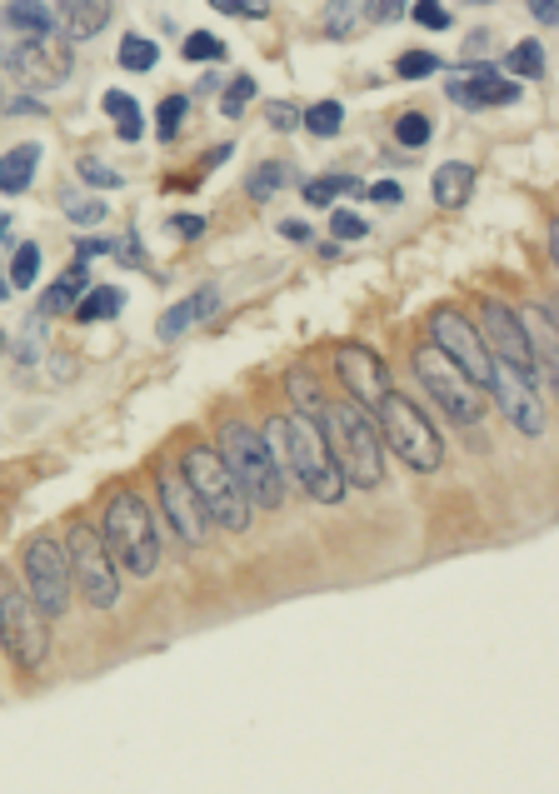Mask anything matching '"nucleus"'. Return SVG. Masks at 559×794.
Returning <instances> with one entry per match:
<instances>
[{
    "label": "nucleus",
    "instance_id": "obj_37",
    "mask_svg": "<svg viewBox=\"0 0 559 794\" xmlns=\"http://www.w3.org/2000/svg\"><path fill=\"white\" fill-rule=\"evenodd\" d=\"M186 61H225V41L220 35H210V31H196V35H186Z\"/></svg>",
    "mask_w": 559,
    "mask_h": 794
},
{
    "label": "nucleus",
    "instance_id": "obj_11",
    "mask_svg": "<svg viewBox=\"0 0 559 794\" xmlns=\"http://www.w3.org/2000/svg\"><path fill=\"white\" fill-rule=\"evenodd\" d=\"M485 390L495 395V405L505 410V420L519 430V435H529V440L545 435L549 410H545V400H539V390H535V375H525V370H515V366H505V360H495V366H489Z\"/></svg>",
    "mask_w": 559,
    "mask_h": 794
},
{
    "label": "nucleus",
    "instance_id": "obj_22",
    "mask_svg": "<svg viewBox=\"0 0 559 794\" xmlns=\"http://www.w3.org/2000/svg\"><path fill=\"white\" fill-rule=\"evenodd\" d=\"M35 166H41V146H15V150H6L0 156V190L6 195H21V190H31V180H35Z\"/></svg>",
    "mask_w": 559,
    "mask_h": 794
},
{
    "label": "nucleus",
    "instance_id": "obj_32",
    "mask_svg": "<svg viewBox=\"0 0 559 794\" xmlns=\"http://www.w3.org/2000/svg\"><path fill=\"white\" fill-rule=\"evenodd\" d=\"M156 45L146 41V35H125L120 41V51H115V61L125 65V71H150V65H156Z\"/></svg>",
    "mask_w": 559,
    "mask_h": 794
},
{
    "label": "nucleus",
    "instance_id": "obj_18",
    "mask_svg": "<svg viewBox=\"0 0 559 794\" xmlns=\"http://www.w3.org/2000/svg\"><path fill=\"white\" fill-rule=\"evenodd\" d=\"M110 25V0H61V31L65 41H91Z\"/></svg>",
    "mask_w": 559,
    "mask_h": 794
},
{
    "label": "nucleus",
    "instance_id": "obj_47",
    "mask_svg": "<svg viewBox=\"0 0 559 794\" xmlns=\"http://www.w3.org/2000/svg\"><path fill=\"white\" fill-rule=\"evenodd\" d=\"M365 195H370L375 205H400V200H404V190L394 186V180H380V186H370Z\"/></svg>",
    "mask_w": 559,
    "mask_h": 794
},
{
    "label": "nucleus",
    "instance_id": "obj_38",
    "mask_svg": "<svg viewBox=\"0 0 559 794\" xmlns=\"http://www.w3.org/2000/svg\"><path fill=\"white\" fill-rule=\"evenodd\" d=\"M75 170H81V180H85V186H95V190H120L125 186V176H120V170H110L105 160H81Z\"/></svg>",
    "mask_w": 559,
    "mask_h": 794
},
{
    "label": "nucleus",
    "instance_id": "obj_34",
    "mask_svg": "<svg viewBox=\"0 0 559 794\" xmlns=\"http://www.w3.org/2000/svg\"><path fill=\"white\" fill-rule=\"evenodd\" d=\"M430 116H420V110H404L400 120H394V140L400 146H410V150H420V146H430Z\"/></svg>",
    "mask_w": 559,
    "mask_h": 794
},
{
    "label": "nucleus",
    "instance_id": "obj_30",
    "mask_svg": "<svg viewBox=\"0 0 559 794\" xmlns=\"http://www.w3.org/2000/svg\"><path fill=\"white\" fill-rule=\"evenodd\" d=\"M340 120H345V105L340 100H320L300 116V126H310L315 136H340Z\"/></svg>",
    "mask_w": 559,
    "mask_h": 794
},
{
    "label": "nucleus",
    "instance_id": "obj_8",
    "mask_svg": "<svg viewBox=\"0 0 559 794\" xmlns=\"http://www.w3.org/2000/svg\"><path fill=\"white\" fill-rule=\"evenodd\" d=\"M414 380L430 390V400H435L455 425H479V420H485V410H489L485 405V385L470 380L465 370H460L450 356H440L435 346L414 350Z\"/></svg>",
    "mask_w": 559,
    "mask_h": 794
},
{
    "label": "nucleus",
    "instance_id": "obj_14",
    "mask_svg": "<svg viewBox=\"0 0 559 794\" xmlns=\"http://www.w3.org/2000/svg\"><path fill=\"white\" fill-rule=\"evenodd\" d=\"M160 510H166V525L180 534V544L200 550L210 534V515L200 505V495L190 490V480L180 470H160Z\"/></svg>",
    "mask_w": 559,
    "mask_h": 794
},
{
    "label": "nucleus",
    "instance_id": "obj_49",
    "mask_svg": "<svg viewBox=\"0 0 559 794\" xmlns=\"http://www.w3.org/2000/svg\"><path fill=\"white\" fill-rule=\"evenodd\" d=\"M529 15H535L539 25H555V0H529Z\"/></svg>",
    "mask_w": 559,
    "mask_h": 794
},
{
    "label": "nucleus",
    "instance_id": "obj_33",
    "mask_svg": "<svg viewBox=\"0 0 559 794\" xmlns=\"http://www.w3.org/2000/svg\"><path fill=\"white\" fill-rule=\"evenodd\" d=\"M505 65H509V75H525V81H539V75H545V51H539L535 41H525V45H515V51L505 55Z\"/></svg>",
    "mask_w": 559,
    "mask_h": 794
},
{
    "label": "nucleus",
    "instance_id": "obj_1",
    "mask_svg": "<svg viewBox=\"0 0 559 794\" xmlns=\"http://www.w3.org/2000/svg\"><path fill=\"white\" fill-rule=\"evenodd\" d=\"M265 445L275 455L280 470H291L295 485H305V495L320 505H340L345 500V475L335 470L330 445H325L320 420L310 415H270L265 420Z\"/></svg>",
    "mask_w": 559,
    "mask_h": 794
},
{
    "label": "nucleus",
    "instance_id": "obj_36",
    "mask_svg": "<svg viewBox=\"0 0 559 794\" xmlns=\"http://www.w3.org/2000/svg\"><path fill=\"white\" fill-rule=\"evenodd\" d=\"M435 71H440V55H430V51H404L400 61H394L400 81H425V75H435Z\"/></svg>",
    "mask_w": 559,
    "mask_h": 794
},
{
    "label": "nucleus",
    "instance_id": "obj_31",
    "mask_svg": "<svg viewBox=\"0 0 559 794\" xmlns=\"http://www.w3.org/2000/svg\"><path fill=\"white\" fill-rule=\"evenodd\" d=\"M186 110H190L186 95H166V100H160V110H156V136L160 140H176L180 126H186Z\"/></svg>",
    "mask_w": 559,
    "mask_h": 794
},
{
    "label": "nucleus",
    "instance_id": "obj_13",
    "mask_svg": "<svg viewBox=\"0 0 559 794\" xmlns=\"http://www.w3.org/2000/svg\"><path fill=\"white\" fill-rule=\"evenodd\" d=\"M430 346H435L440 356L455 360L470 380H479V385L489 380V366H495V360H489L485 340H479V325H470L460 310H435L430 315Z\"/></svg>",
    "mask_w": 559,
    "mask_h": 794
},
{
    "label": "nucleus",
    "instance_id": "obj_7",
    "mask_svg": "<svg viewBox=\"0 0 559 794\" xmlns=\"http://www.w3.org/2000/svg\"><path fill=\"white\" fill-rule=\"evenodd\" d=\"M0 645L25 675L45 669V659H51V629H45L41 605L6 570H0Z\"/></svg>",
    "mask_w": 559,
    "mask_h": 794
},
{
    "label": "nucleus",
    "instance_id": "obj_52",
    "mask_svg": "<svg viewBox=\"0 0 559 794\" xmlns=\"http://www.w3.org/2000/svg\"><path fill=\"white\" fill-rule=\"evenodd\" d=\"M485 45H489V35H485V31H475V35H470V45H465V55H479Z\"/></svg>",
    "mask_w": 559,
    "mask_h": 794
},
{
    "label": "nucleus",
    "instance_id": "obj_45",
    "mask_svg": "<svg viewBox=\"0 0 559 794\" xmlns=\"http://www.w3.org/2000/svg\"><path fill=\"white\" fill-rule=\"evenodd\" d=\"M210 6H215L220 15H265L270 11L265 0H210Z\"/></svg>",
    "mask_w": 559,
    "mask_h": 794
},
{
    "label": "nucleus",
    "instance_id": "obj_10",
    "mask_svg": "<svg viewBox=\"0 0 559 794\" xmlns=\"http://www.w3.org/2000/svg\"><path fill=\"white\" fill-rule=\"evenodd\" d=\"M25 595L41 605L45 620H61L71 610V560H65V544H55L51 534L25 540Z\"/></svg>",
    "mask_w": 559,
    "mask_h": 794
},
{
    "label": "nucleus",
    "instance_id": "obj_5",
    "mask_svg": "<svg viewBox=\"0 0 559 794\" xmlns=\"http://www.w3.org/2000/svg\"><path fill=\"white\" fill-rule=\"evenodd\" d=\"M375 430H380V440L400 455L410 470H420V475H430V470H440L445 465V445H440V435H435V425L425 420V410L420 405H410L404 395H384L380 405H375Z\"/></svg>",
    "mask_w": 559,
    "mask_h": 794
},
{
    "label": "nucleus",
    "instance_id": "obj_9",
    "mask_svg": "<svg viewBox=\"0 0 559 794\" xmlns=\"http://www.w3.org/2000/svg\"><path fill=\"white\" fill-rule=\"evenodd\" d=\"M65 560H71V585L85 595V605L110 610L115 600H120V570H115L110 550L101 544V530H91V525H71Z\"/></svg>",
    "mask_w": 559,
    "mask_h": 794
},
{
    "label": "nucleus",
    "instance_id": "obj_55",
    "mask_svg": "<svg viewBox=\"0 0 559 794\" xmlns=\"http://www.w3.org/2000/svg\"><path fill=\"white\" fill-rule=\"evenodd\" d=\"M465 6H485V0H465Z\"/></svg>",
    "mask_w": 559,
    "mask_h": 794
},
{
    "label": "nucleus",
    "instance_id": "obj_46",
    "mask_svg": "<svg viewBox=\"0 0 559 794\" xmlns=\"http://www.w3.org/2000/svg\"><path fill=\"white\" fill-rule=\"evenodd\" d=\"M0 105H6L11 116H45V105L31 100V95H0Z\"/></svg>",
    "mask_w": 559,
    "mask_h": 794
},
{
    "label": "nucleus",
    "instance_id": "obj_23",
    "mask_svg": "<svg viewBox=\"0 0 559 794\" xmlns=\"http://www.w3.org/2000/svg\"><path fill=\"white\" fill-rule=\"evenodd\" d=\"M91 290V265L85 261H75L71 271H61L55 275V285L45 290V300H41V315H61V310H71L81 295Z\"/></svg>",
    "mask_w": 559,
    "mask_h": 794
},
{
    "label": "nucleus",
    "instance_id": "obj_50",
    "mask_svg": "<svg viewBox=\"0 0 559 794\" xmlns=\"http://www.w3.org/2000/svg\"><path fill=\"white\" fill-rule=\"evenodd\" d=\"M280 235H285V241H310V225H305V220H285Z\"/></svg>",
    "mask_w": 559,
    "mask_h": 794
},
{
    "label": "nucleus",
    "instance_id": "obj_19",
    "mask_svg": "<svg viewBox=\"0 0 559 794\" xmlns=\"http://www.w3.org/2000/svg\"><path fill=\"white\" fill-rule=\"evenodd\" d=\"M215 305H220V290H196V295H186V300H180V305H170V310L160 315L156 335H160V340H180V335H186L196 320H205V315H215Z\"/></svg>",
    "mask_w": 559,
    "mask_h": 794
},
{
    "label": "nucleus",
    "instance_id": "obj_27",
    "mask_svg": "<svg viewBox=\"0 0 559 794\" xmlns=\"http://www.w3.org/2000/svg\"><path fill=\"white\" fill-rule=\"evenodd\" d=\"M105 110H110V120H115V136L120 140H140V105L130 100L125 91H105Z\"/></svg>",
    "mask_w": 559,
    "mask_h": 794
},
{
    "label": "nucleus",
    "instance_id": "obj_25",
    "mask_svg": "<svg viewBox=\"0 0 559 794\" xmlns=\"http://www.w3.org/2000/svg\"><path fill=\"white\" fill-rule=\"evenodd\" d=\"M285 390H291L295 395V415H310V420H325V410H330V400H325V390L315 385V375L310 370H291V375H285Z\"/></svg>",
    "mask_w": 559,
    "mask_h": 794
},
{
    "label": "nucleus",
    "instance_id": "obj_21",
    "mask_svg": "<svg viewBox=\"0 0 559 794\" xmlns=\"http://www.w3.org/2000/svg\"><path fill=\"white\" fill-rule=\"evenodd\" d=\"M375 21V0H325V35L350 41Z\"/></svg>",
    "mask_w": 559,
    "mask_h": 794
},
{
    "label": "nucleus",
    "instance_id": "obj_56",
    "mask_svg": "<svg viewBox=\"0 0 559 794\" xmlns=\"http://www.w3.org/2000/svg\"><path fill=\"white\" fill-rule=\"evenodd\" d=\"M0 350H6V340H0Z\"/></svg>",
    "mask_w": 559,
    "mask_h": 794
},
{
    "label": "nucleus",
    "instance_id": "obj_16",
    "mask_svg": "<svg viewBox=\"0 0 559 794\" xmlns=\"http://www.w3.org/2000/svg\"><path fill=\"white\" fill-rule=\"evenodd\" d=\"M335 375L345 380L350 400L355 405H365V410H375L384 395H390V375H384L380 356L365 350V346H340L335 350Z\"/></svg>",
    "mask_w": 559,
    "mask_h": 794
},
{
    "label": "nucleus",
    "instance_id": "obj_12",
    "mask_svg": "<svg viewBox=\"0 0 559 794\" xmlns=\"http://www.w3.org/2000/svg\"><path fill=\"white\" fill-rule=\"evenodd\" d=\"M479 340L495 346V356L489 360H505V366L525 370V375H535L539 370L535 335H529L525 315H515L505 300H479Z\"/></svg>",
    "mask_w": 559,
    "mask_h": 794
},
{
    "label": "nucleus",
    "instance_id": "obj_48",
    "mask_svg": "<svg viewBox=\"0 0 559 794\" xmlns=\"http://www.w3.org/2000/svg\"><path fill=\"white\" fill-rule=\"evenodd\" d=\"M95 255H110V241H81V245H75V261L91 265Z\"/></svg>",
    "mask_w": 559,
    "mask_h": 794
},
{
    "label": "nucleus",
    "instance_id": "obj_42",
    "mask_svg": "<svg viewBox=\"0 0 559 794\" xmlns=\"http://www.w3.org/2000/svg\"><path fill=\"white\" fill-rule=\"evenodd\" d=\"M65 215H71L75 225H101L105 205H101V200H91V195H85V200L81 195H65Z\"/></svg>",
    "mask_w": 559,
    "mask_h": 794
},
{
    "label": "nucleus",
    "instance_id": "obj_2",
    "mask_svg": "<svg viewBox=\"0 0 559 794\" xmlns=\"http://www.w3.org/2000/svg\"><path fill=\"white\" fill-rule=\"evenodd\" d=\"M325 445H330L335 470L345 475V485H360V490H375L384 480V440L375 430V410L365 405H330L320 420Z\"/></svg>",
    "mask_w": 559,
    "mask_h": 794
},
{
    "label": "nucleus",
    "instance_id": "obj_43",
    "mask_svg": "<svg viewBox=\"0 0 559 794\" xmlns=\"http://www.w3.org/2000/svg\"><path fill=\"white\" fill-rule=\"evenodd\" d=\"M41 330H45V315L35 310L31 320H25V335H21V366H35V360H41Z\"/></svg>",
    "mask_w": 559,
    "mask_h": 794
},
{
    "label": "nucleus",
    "instance_id": "obj_17",
    "mask_svg": "<svg viewBox=\"0 0 559 794\" xmlns=\"http://www.w3.org/2000/svg\"><path fill=\"white\" fill-rule=\"evenodd\" d=\"M450 100H460L465 110H485V105H509L519 100V85L495 75L489 65L479 71H465V75H450Z\"/></svg>",
    "mask_w": 559,
    "mask_h": 794
},
{
    "label": "nucleus",
    "instance_id": "obj_54",
    "mask_svg": "<svg viewBox=\"0 0 559 794\" xmlns=\"http://www.w3.org/2000/svg\"><path fill=\"white\" fill-rule=\"evenodd\" d=\"M6 235H11V220H6V215H0V241H6Z\"/></svg>",
    "mask_w": 559,
    "mask_h": 794
},
{
    "label": "nucleus",
    "instance_id": "obj_15",
    "mask_svg": "<svg viewBox=\"0 0 559 794\" xmlns=\"http://www.w3.org/2000/svg\"><path fill=\"white\" fill-rule=\"evenodd\" d=\"M6 71H15L31 91H51V85H61L71 75V51L55 35H25V41H15Z\"/></svg>",
    "mask_w": 559,
    "mask_h": 794
},
{
    "label": "nucleus",
    "instance_id": "obj_35",
    "mask_svg": "<svg viewBox=\"0 0 559 794\" xmlns=\"http://www.w3.org/2000/svg\"><path fill=\"white\" fill-rule=\"evenodd\" d=\"M250 100H255V75H235V81L225 85V95H220V110H225L230 120H240Z\"/></svg>",
    "mask_w": 559,
    "mask_h": 794
},
{
    "label": "nucleus",
    "instance_id": "obj_4",
    "mask_svg": "<svg viewBox=\"0 0 559 794\" xmlns=\"http://www.w3.org/2000/svg\"><path fill=\"white\" fill-rule=\"evenodd\" d=\"M101 544L110 550L115 564H125L130 575H156L160 564V530H156V515L146 510V500L135 490H115L110 505L101 515Z\"/></svg>",
    "mask_w": 559,
    "mask_h": 794
},
{
    "label": "nucleus",
    "instance_id": "obj_53",
    "mask_svg": "<svg viewBox=\"0 0 559 794\" xmlns=\"http://www.w3.org/2000/svg\"><path fill=\"white\" fill-rule=\"evenodd\" d=\"M6 295H11V275H0V300H6Z\"/></svg>",
    "mask_w": 559,
    "mask_h": 794
},
{
    "label": "nucleus",
    "instance_id": "obj_41",
    "mask_svg": "<svg viewBox=\"0 0 559 794\" xmlns=\"http://www.w3.org/2000/svg\"><path fill=\"white\" fill-rule=\"evenodd\" d=\"M265 120H270V130H280V136L300 130V110H295L291 100H270V105H265Z\"/></svg>",
    "mask_w": 559,
    "mask_h": 794
},
{
    "label": "nucleus",
    "instance_id": "obj_44",
    "mask_svg": "<svg viewBox=\"0 0 559 794\" xmlns=\"http://www.w3.org/2000/svg\"><path fill=\"white\" fill-rule=\"evenodd\" d=\"M330 231H335V241H365V220L355 215V210H335Z\"/></svg>",
    "mask_w": 559,
    "mask_h": 794
},
{
    "label": "nucleus",
    "instance_id": "obj_29",
    "mask_svg": "<svg viewBox=\"0 0 559 794\" xmlns=\"http://www.w3.org/2000/svg\"><path fill=\"white\" fill-rule=\"evenodd\" d=\"M340 190H355V195H365V186L360 180H350V176H320V180H305V200L310 205H330Z\"/></svg>",
    "mask_w": 559,
    "mask_h": 794
},
{
    "label": "nucleus",
    "instance_id": "obj_24",
    "mask_svg": "<svg viewBox=\"0 0 559 794\" xmlns=\"http://www.w3.org/2000/svg\"><path fill=\"white\" fill-rule=\"evenodd\" d=\"M71 310H75V320H81V325L110 320V315H120V290H115V285H91V290H85Z\"/></svg>",
    "mask_w": 559,
    "mask_h": 794
},
{
    "label": "nucleus",
    "instance_id": "obj_39",
    "mask_svg": "<svg viewBox=\"0 0 559 794\" xmlns=\"http://www.w3.org/2000/svg\"><path fill=\"white\" fill-rule=\"evenodd\" d=\"M410 15L425 25V31H450V21H455V15L445 11V0H414Z\"/></svg>",
    "mask_w": 559,
    "mask_h": 794
},
{
    "label": "nucleus",
    "instance_id": "obj_3",
    "mask_svg": "<svg viewBox=\"0 0 559 794\" xmlns=\"http://www.w3.org/2000/svg\"><path fill=\"white\" fill-rule=\"evenodd\" d=\"M215 449L250 505H260V510H280V505H285V470L275 465V455H270L260 430H250L245 420H220Z\"/></svg>",
    "mask_w": 559,
    "mask_h": 794
},
{
    "label": "nucleus",
    "instance_id": "obj_26",
    "mask_svg": "<svg viewBox=\"0 0 559 794\" xmlns=\"http://www.w3.org/2000/svg\"><path fill=\"white\" fill-rule=\"evenodd\" d=\"M6 25L21 35H51V11H45L41 0H6Z\"/></svg>",
    "mask_w": 559,
    "mask_h": 794
},
{
    "label": "nucleus",
    "instance_id": "obj_51",
    "mask_svg": "<svg viewBox=\"0 0 559 794\" xmlns=\"http://www.w3.org/2000/svg\"><path fill=\"white\" fill-rule=\"evenodd\" d=\"M170 225H176L180 235H200V231H205V220H196V215H176Z\"/></svg>",
    "mask_w": 559,
    "mask_h": 794
},
{
    "label": "nucleus",
    "instance_id": "obj_6",
    "mask_svg": "<svg viewBox=\"0 0 559 794\" xmlns=\"http://www.w3.org/2000/svg\"><path fill=\"white\" fill-rule=\"evenodd\" d=\"M180 475L190 480V490L200 495V505H205V515L215 525H225V530H235V534L250 530V500L235 485V475L225 470L215 445H190L186 455H180Z\"/></svg>",
    "mask_w": 559,
    "mask_h": 794
},
{
    "label": "nucleus",
    "instance_id": "obj_20",
    "mask_svg": "<svg viewBox=\"0 0 559 794\" xmlns=\"http://www.w3.org/2000/svg\"><path fill=\"white\" fill-rule=\"evenodd\" d=\"M430 190H435V205L445 210L470 205V195H475V166L470 160H445L435 170V180H430Z\"/></svg>",
    "mask_w": 559,
    "mask_h": 794
},
{
    "label": "nucleus",
    "instance_id": "obj_40",
    "mask_svg": "<svg viewBox=\"0 0 559 794\" xmlns=\"http://www.w3.org/2000/svg\"><path fill=\"white\" fill-rule=\"evenodd\" d=\"M41 275V245H21L11 261V285H35Z\"/></svg>",
    "mask_w": 559,
    "mask_h": 794
},
{
    "label": "nucleus",
    "instance_id": "obj_28",
    "mask_svg": "<svg viewBox=\"0 0 559 794\" xmlns=\"http://www.w3.org/2000/svg\"><path fill=\"white\" fill-rule=\"evenodd\" d=\"M291 166H280V160H265V166H255L250 170V180H245V195L250 200H270L275 195V190H285L291 186Z\"/></svg>",
    "mask_w": 559,
    "mask_h": 794
}]
</instances>
